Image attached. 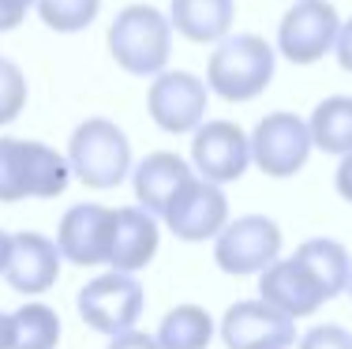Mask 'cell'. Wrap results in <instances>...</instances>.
I'll use <instances>...</instances> for the list:
<instances>
[{
    "label": "cell",
    "mask_w": 352,
    "mask_h": 349,
    "mask_svg": "<svg viewBox=\"0 0 352 349\" xmlns=\"http://www.w3.org/2000/svg\"><path fill=\"white\" fill-rule=\"evenodd\" d=\"M278 53L263 34H225L206 61V87L221 102H255L274 83Z\"/></svg>",
    "instance_id": "obj_1"
},
{
    "label": "cell",
    "mask_w": 352,
    "mask_h": 349,
    "mask_svg": "<svg viewBox=\"0 0 352 349\" xmlns=\"http://www.w3.org/2000/svg\"><path fill=\"white\" fill-rule=\"evenodd\" d=\"M68 154H60L41 139L0 136V203L56 199L60 192H68Z\"/></svg>",
    "instance_id": "obj_2"
},
{
    "label": "cell",
    "mask_w": 352,
    "mask_h": 349,
    "mask_svg": "<svg viewBox=\"0 0 352 349\" xmlns=\"http://www.w3.org/2000/svg\"><path fill=\"white\" fill-rule=\"evenodd\" d=\"M109 56L116 68L139 79H154L169 68L173 56V23L150 4H128L109 23Z\"/></svg>",
    "instance_id": "obj_3"
},
{
    "label": "cell",
    "mask_w": 352,
    "mask_h": 349,
    "mask_svg": "<svg viewBox=\"0 0 352 349\" xmlns=\"http://www.w3.org/2000/svg\"><path fill=\"white\" fill-rule=\"evenodd\" d=\"M68 165L94 192H109L131 173V139L109 116H90L68 139Z\"/></svg>",
    "instance_id": "obj_4"
},
{
    "label": "cell",
    "mask_w": 352,
    "mask_h": 349,
    "mask_svg": "<svg viewBox=\"0 0 352 349\" xmlns=\"http://www.w3.org/2000/svg\"><path fill=\"white\" fill-rule=\"evenodd\" d=\"M75 308H79V319L87 323L90 330L113 338L124 335L139 323L142 308H146V289L142 282H135L131 271H105L98 278H90L87 286L75 297Z\"/></svg>",
    "instance_id": "obj_5"
},
{
    "label": "cell",
    "mask_w": 352,
    "mask_h": 349,
    "mask_svg": "<svg viewBox=\"0 0 352 349\" xmlns=\"http://www.w3.org/2000/svg\"><path fill=\"white\" fill-rule=\"evenodd\" d=\"M311 151H315V139H311L307 120L289 109L266 113L255 124V131H251V165H258L274 180L296 177L307 165Z\"/></svg>",
    "instance_id": "obj_6"
},
{
    "label": "cell",
    "mask_w": 352,
    "mask_h": 349,
    "mask_svg": "<svg viewBox=\"0 0 352 349\" xmlns=\"http://www.w3.org/2000/svg\"><path fill=\"white\" fill-rule=\"evenodd\" d=\"M281 255V226L266 214H244L236 222H225L214 237V263L232 278L263 274Z\"/></svg>",
    "instance_id": "obj_7"
},
{
    "label": "cell",
    "mask_w": 352,
    "mask_h": 349,
    "mask_svg": "<svg viewBox=\"0 0 352 349\" xmlns=\"http://www.w3.org/2000/svg\"><path fill=\"white\" fill-rule=\"evenodd\" d=\"M206 98H210L206 79H199L195 72L165 68L146 90V113L165 136H191L206 120V105H210Z\"/></svg>",
    "instance_id": "obj_8"
},
{
    "label": "cell",
    "mask_w": 352,
    "mask_h": 349,
    "mask_svg": "<svg viewBox=\"0 0 352 349\" xmlns=\"http://www.w3.org/2000/svg\"><path fill=\"white\" fill-rule=\"evenodd\" d=\"M338 30H341V15L330 0H296L281 15L278 53L296 68L318 64L326 53H333Z\"/></svg>",
    "instance_id": "obj_9"
},
{
    "label": "cell",
    "mask_w": 352,
    "mask_h": 349,
    "mask_svg": "<svg viewBox=\"0 0 352 349\" xmlns=\"http://www.w3.org/2000/svg\"><path fill=\"white\" fill-rule=\"evenodd\" d=\"M191 165L203 180L232 184L251 165V136L232 120H203L191 131Z\"/></svg>",
    "instance_id": "obj_10"
},
{
    "label": "cell",
    "mask_w": 352,
    "mask_h": 349,
    "mask_svg": "<svg viewBox=\"0 0 352 349\" xmlns=\"http://www.w3.org/2000/svg\"><path fill=\"white\" fill-rule=\"evenodd\" d=\"M225 349H292L296 346V319L274 308L270 301H236L221 315Z\"/></svg>",
    "instance_id": "obj_11"
},
{
    "label": "cell",
    "mask_w": 352,
    "mask_h": 349,
    "mask_svg": "<svg viewBox=\"0 0 352 349\" xmlns=\"http://www.w3.org/2000/svg\"><path fill=\"white\" fill-rule=\"evenodd\" d=\"M162 222L169 226L176 240L203 244V240H214L225 229V222H229V199H225L221 184L195 177L184 188V195L162 214Z\"/></svg>",
    "instance_id": "obj_12"
},
{
    "label": "cell",
    "mask_w": 352,
    "mask_h": 349,
    "mask_svg": "<svg viewBox=\"0 0 352 349\" xmlns=\"http://www.w3.org/2000/svg\"><path fill=\"white\" fill-rule=\"evenodd\" d=\"M60 263L64 255L56 248V240H49L45 233L23 229V233H12V248H8V263L0 278L23 297H41L56 286Z\"/></svg>",
    "instance_id": "obj_13"
},
{
    "label": "cell",
    "mask_w": 352,
    "mask_h": 349,
    "mask_svg": "<svg viewBox=\"0 0 352 349\" xmlns=\"http://www.w3.org/2000/svg\"><path fill=\"white\" fill-rule=\"evenodd\" d=\"M113 207L75 203L64 211L56 226V248L75 267H102L109 263V240H113Z\"/></svg>",
    "instance_id": "obj_14"
},
{
    "label": "cell",
    "mask_w": 352,
    "mask_h": 349,
    "mask_svg": "<svg viewBox=\"0 0 352 349\" xmlns=\"http://www.w3.org/2000/svg\"><path fill=\"white\" fill-rule=\"evenodd\" d=\"M258 297L270 301L274 308H281L285 315H292V319L315 315L326 301H330L326 289L318 286V278L296 260V255H289V260L278 255L270 267L258 274Z\"/></svg>",
    "instance_id": "obj_15"
},
{
    "label": "cell",
    "mask_w": 352,
    "mask_h": 349,
    "mask_svg": "<svg viewBox=\"0 0 352 349\" xmlns=\"http://www.w3.org/2000/svg\"><path fill=\"white\" fill-rule=\"evenodd\" d=\"M195 177H199L195 165L184 162L176 151H154V154H146L135 165V173H131V188H135L139 207H146L150 214L162 218L176 199L184 195V188H188Z\"/></svg>",
    "instance_id": "obj_16"
},
{
    "label": "cell",
    "mask_w": 352,
    "mask_h": 349,
    "mask_svg": "<svg viewBox=\"0 0 352 349\" xmlns=\"http://www.w3.org/2000/svg\"><path fill=\"white\" fill-rule=\"evenodd\" d=\"M157 214L146 207H116L113 214V240H109V267L116 271H142L157 255Z\"/></svg>",
    "instance_id": "obj_17"
},
{
    "label": "cell",
    "mask_w": 352,
    "mask_h": 349,
    "mask_svg": "<svg viewBox=\"0 0 352 349\" xmlns=\"http://www.w3.org/2000/svg\"><path fill=\"white\" fill-rule=\"evenodd\" d=\"M232 0H173L169 23L173 34H180L191 45H217L225 34H232Z\"/></svg>",
    "instance_id": "obj_18"
},
{
    "label": "cell",
    "mask_w": 352,
    "mask_h": 349,
    "mask_svg": "<svg viewBox=\"0 0 352 349\" xmlns=\"http://www.w3.org/2000/svg\"><path fill=\"white\" fill-rule=\"evenodd\" d=\"M296 260L304 263L307 271L318 278V286L326 289V297H341L349 293V282H352V255L341 240L333 237H311L296 248Z\"/></svg>",
    "instance_id": "obj_19"
},
{
    "label": "cell",
    "mask_w": 352,
    "mask_h": 349,
    "mask_svg": "<svg viewBox=\"0 0 352 349\" xmlns=\"http://www.w3.org/2000/svg\"><path fill=\"white\" fill-rule=\"evenodd\" d=\"M311 139L322 154H349L352 151V94H333L326 102L315 105V113L307 116Z\"/></svg>",
    "instance_id": "obj_20"
},
{
    "label": "cell",
    "mask_w": 352,
    "mask_h": 349,
    "mask_svg": "<svg viewBox=\"0 0 352 349\" xmlns=\"http://www.w3.org/2000/svg\"><path fill=\"white\" fill-rule=\"evenodd\" d=\"M154 338L162 349H210L214 342V319L199 304H176L173 312H165V319L157 323Z\"/></svg>",
    "instance_id": "obj_21"
},
{
    "label": "cell",
    "mask_w": 352,
    "mask_h": 349,
    "mask_svg": "<svg viewBox=\"0 0 352 349\" xmlns=\"http://www.w3.org/2000/svg\"><path fill=\"white\" fill-rule=\"evenodd\" d=\"M60 330V315L41 301H27L12 312V349H56Z\"/></svg>",
    "instance_id": "obj_22"
},
{
    "label": "cell",
    "mask_w": 352,
    "mask_h": 349,
    "mask_svg": "<svg viewBox=\"0 0 352 349\" xmlns=\"http://www.w3.org/2000/svg\"><path fill=\"white\" fill-rule=\"evenodd\" d=\"M38 15L56 34H79L102 12V0H38Z\"/></svg>",
    "instance_id": "obj_23"
},
{
    "label": "cell",
    "mask_w": 352,
    "mask_h": 349,
    "mask_svg": "<svg viewBox=\"0 0 352 349\" xmlns=\"http://www.w3.org/2000/svg\"><path fill=\"white\" fill-rule=\"evenodd\" d=\"M27 98H30V87H27V76L15 61H4L0 56V128L15 124L27 109Z\"/></svg>",
    "instance_id": "obj_24"
},
{
    "label": "cell",
    "mask_w": 352,
    "mask_h": 349,
    "mask_svg": "<svg viewBox=\"0 0 352 349\" xmlns=\"http://www.w3.org/2000/svg\"><path fill=\"white\" fill-rule=\"evenodd\" d=\"M296 349H352V335L338 323H318L296 338Z\"/></svg>",
    "instance_id": "obj_25"
},
{
    "label": "cell",
    "mask_w": 352,
    "mask_h": 349,
    "mask_svg": "<svg viewBox=\"0 0 352 349\" xmlns=\"http://www.w3.org/2000/svg\"><path fill=\"white\" fill-rule=\"evenodd\" d=\"M34 4H38V0H0V34L23 27V19H27V12Z\"/></svg>",
    "instance_id": "obj_26"
},
{
    "label": "cell",
    "mask_w": 352,
    "mask_h": 349,
    "mask_svg": "<svg viewBox=\"0 0 352 349\" xmlns=\"http://www.w3.org/2000/svg\"><path fill=\"white\" fill-rule=\"evenodd\" d=\"M105 349H162V342H157L154 335H142V330H124V335H113L109 338Z\"/></svg>",
    "instance_id": "obj_27"
},
{
    "label": "cell",
    "mask_w": 352,
    "mask_h": 349,
    "mask_svg": "<svg viewBox=\"0 0 352 349\" xmlns=\"http://www.w3.org/2000/svg\"><path fill=\"white\" fill-rule=\"evenodd\" d=\"M333 56H338V64H341L345 72H352V19L341 23L338 41H333Z\"/></svg>",
    "instance_id": "obj_28"
},
{
    "label": "cell",
    "mask_w": 352,
    "mask_h": 349,
    "mask_svg": "<svg viewBox=\"0 0 352 349\" xmlns=\"http://www.w3.org/2000/svg\"><path fill=\"white\" fill-rule=\"evenodd\" d=\"M333 188H338V195L345 199V203H352V151L341 154L338 173H333Z\"/></svg>",
    "instance_id": "obj_29"
},
{
    "label": "cell",
    "mask_w": 352,
    "mask_h": 349,
    "mask_svg": "<svg viewBox=\"0 0 352 349\" xmlns=\"http://www.w3.org/2000/svg\"><path fill=\"white\" fill-rule=\"evenodd\" d=\"M0 349H12V315L0 312Z\"/></svg>",
    "instance_id": "obj_30"
},
{
    "label": "cell",
    "mask_w": 352,
    "mask_h": 349,
    "mask_svg": "<svg viewBox=\"0 0 352 349\" xmlns=\"http://www.w3.org/2000/svg\"><path fill=\"white\" fill-rule=\"evenodd\" d=\"M8 248H12V233L0 229V274H4V263H8Z\"/></svg>",
    "instance_id": "obj_31"
},
{
    "label": "cell",
    "mask_w": 352,
    "mask_h": 349,
    "mask_svg": "<svg viewBox=\"0 0 352 349\" xmlns=\"http://www.w3.org/2000/svg\"><path fill=\"white\" fill-rule=\"evenodd\" d=\"M349 297H352V282H349Z\"/></svg>",
    "instance_id": "obj_32"
}]
</instances>
